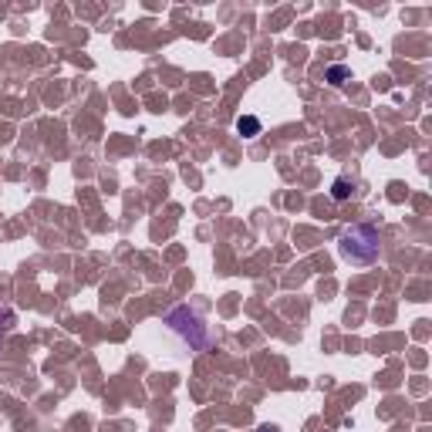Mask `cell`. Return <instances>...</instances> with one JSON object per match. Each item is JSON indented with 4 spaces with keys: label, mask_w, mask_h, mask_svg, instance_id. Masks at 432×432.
<instances>
[{
    "label": "cell",
    "mask_w": 432,
    "mask_h": 432,
    "mask_svg": "<svg viewBox=\"0 0 432 432\" xmlns=\"http://www.w3.org/2000/svg\"><path fill=\"white\" fill-rule=\"evenodd\" d=\"M338 250H341V257L351 263H372L378 257V230L368 223L348 226V230L341 233Z\"/></svg>",
    "instance_id": "obj_1"
},
{
    "label": "cell",
    "mask_w": 432,
    "mask_h": 432,
    "mask_svg": "<svg viewBox=\"0 0 432 432\" xmlns=\"http://www.w3.org/2000/svg\"><path fill=\"white\" fill-rule=\"evenodd\" d=\"M166 324H169L172 335H179V338L189 344V351H207L209 348V331L203 318L196 314V311H189L186 304H179V307H172L169 314H166Z\"/></svg>",
    "instance_id": "obj_2"
},
{
    "label": "cell",
    "mask_w": 432,
    "mask_h": 432,
    "mask_svg": "<svg viewBox=\"0 0 432 432\" xmlns=\"http://www.w3.org/2000/svg\"><path fill=\"white\" fill-rule=\"evenodd\" d=\"M237 132H240L244 139H257V135L263 132V125H260L257 115H240V118H237Z\"/></svg>",
    "instance_id": "obj_3"
},
{
    "label": "cell",
    "mask_w": 432,
    "mask_h": 432,
    "mask_svg": "<svg viewBox=\"0 0 432 432\" xmlns=\"http://www.w3.org/2000/svg\"><path fill=\"white\" fill-rule=\"evenodd\" d=\"M351 189H355V183H351L348 176H338V179L331 183V200H338V203H344V200L351 196Z\"/></svg>",
    "instance_id": "obj_4"
},
{
    "label": "cell",
    "mask_w": 432,
    "mask_h": 432,
    "mask_svg": "<svg viewBox=\"0 0 432 432\" xmlns=\"http://www.w3.org/2000/svg\"><path fill=\"white\" fill-rule=\"evenodd\" d=\"M344 81H351V71H348L344 64H331V68H328V85H335V88H341Z\"/></svg>",
    "instance_id": "obj_5"
},
{
    "label": "cell",
    "mask_w": 432,
    "mask_h": 432,
    "mask_svg": "<svg viewBox=\"0 0 432 432\" xmlns=\"http://www.w3.org/2000/svg\"><path fill=\"white\" fill-rule=\"evenodd\" d=\"M11 324H14V311H0V335H4Z\"/></svg>",
    "instance_id": "obj_6"
},
{
    "label": "cell",
    "mask_w": 432,
    "mask_h": 432,
    "mask_svg": "<svg viewBox=\"0 0 432 432\" xmlns=\"http://www.w3.org/2000/svg\"><path fill=\"white\" fill-rule=\"evenodd\" d=\"M257 432H281V429H277V426H260Z\"/></svg>",
    "instance_id": "obj_7"
}]
</instances>
